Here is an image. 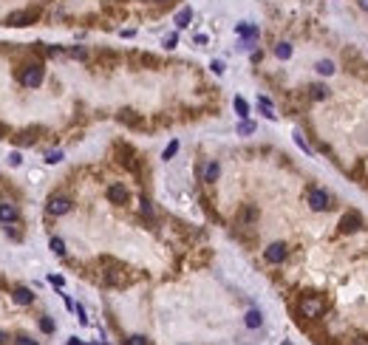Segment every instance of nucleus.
<instances>
[{
  "instance_id": "17",
  "label": "nucleus",
  "mask_w": 368,
  "mask_h": 345,
  "mask_svg": "<svg viewBox=\"0 0 368 345\" xmlns=\"http://www.w3.org/2000/svg\"><path fill=\"white\" fill-rule=\"evenodd\" d=\"M235 111H238V116H241V119H246V116H249V105H246V99H241V96H235Z\"/></svg>"
},
{
  "instance_id": "21",
  "label": "nucleus",
  "mask_w": 368,
  "mask_h": 345,
  "mask_svg": "<svg viewBox=\"0 0 368 345\" xmlns=\"http://www.w3.org/2000/svg\"><path fill=\"white\" fill-rule=\"evenodd\" d=\"M317 71H320L323 77H329V74H334V65L329 59H323V62H317Z\"/></svg>"
},
{
  "instance_id": "19",
  "label": "nucleus",
  "mask_w": 368,
  "mask_h": 345,
  "mask_svg": "<svg viewBox=\"0 0 368 345\" xmlns=\"http://www.w3.org/2000/svg\"><path fill=\"white\" fill-rule=\"evenodd\" d=\"M48 246H51V252L60 255V258L65 255V243H62V238H51V241H48Z\"/></svg>"
},
{
  "instance_id": "4",
  "label": "nucleus",
  "mask_w": 368,
  "mask_h": 345,
  "mask_svg": "<svg viewBox=\"0 0 368 345\" xmlns=\"http://www.w3.org/2000/svg\"><path fill=\"white\" fill-rule=\"evenodd\" d=\"M71 207H74V204H71L68 196H51L46 209L51 212V215H65V212H71Z\"/></svg>"
},
{
  "instance_id": "18",
  "label": "nucleus",
  "mask_w": 368,
  "mask_h": 345,
  "mask_svg": "<svg viewBox=\"0 0 368 345\" xmlns=\"http://www.w3.org/2000/svg\"><path fill=\"white\" fill-rule=\"evenodd\" d=\"M119 119H122L125 125H133V127L142 125V119H139V116H133V111H122V114H119Z\"/></svg>"
},
{
  "instance_id": "25",
  "label": "nucleus",
  "mask_w": 368,
  "mask_h": 345,
  "mask_svg": "<svg viewBox=\"0 0 368 345\" xmlns=\"http://www.w3.org/2000/svg\"><path fill=\"white\" fill-rule=\"evenodd\" d=\"M40 331L51 334V331H54V320H51V317H43V320H40Z\"/></svg>"
},
{
  "instance_id": "8",
  "label": "nucleus",
  "mask_w": 368,
  "mask_h": 345,
  "mask_svg": "<svg viewBox=\"0 0 368 345\" xmlns=\"http://www.w3.org/2000/svg\"><path fill=\"white\" fill-rule=\"evenodd\" d=\"M108 201H111V204H127V187L111 184L108 187Z\"/></svg>"
},
{
  "instance_id": "32",
  "label": "nucleus",
  "mask_w": 368,
  "mask_h": 345,
  "mask_svg": "<svg viewBox=\"0 0 368 345\" xmlns=\"http://www.w3.org/2000/svg\"><path fill=\"white\" fill-rule=\"evenodd\" d=\"M142 212H145V215H153V204H150L148 198H142Z\"/></svg>"
},
{
  "instance_id": "3",
  "label": "nucleus",
  "mask_w": 368,
  "mask_h": 345,
  "mask_svg": "<svg viewBox=\"0 0 368 345\" xmlns=\"http://www.w3.org/2000/svg\"><path fill=\"white\" fill-rule=\"evenodd\" d=\"M306 198H309V207L314 209V212H323V209H329V204H332L329 193H326V190H320V187H311Z\"/></svg>"
},
{
  "instance_id": "37",
  "label": "nucleus",
  "mask_w": 368,
  "mask_h": 345,
  "mask_svg": "<svg viewBox=\"0 0 368 345\" xmlns=\"http://www.w3.org/2000/svg\"><path fill=\"white\" fill-rule=\"evenodd\" d=\"M68 345H82V343L77 340V337H71V340H68Z\"/></svg>"
},
{
  "instance_id": "22",
  "label": "nucleus",
  "mask_w": 368,
  "mask_h": 345,
  "mask_svg": "<svg viewBox=\"0 0 368 345\" xmlns=\"http://www.w3.org/2000/svg\"><path fill=\"white\" fill-rule=\"evenodd\" d=\"M238 133H241V136H249V133H255V125H252V122H246V119H244L241 125H238Z\"/></svg>"
},
{
  "instance_id": "27",
  "label": "nucleus",
  "mask_w": 368,
  "mask_h": 345,
  "mask_svg": "<svg viewBox=\"0 0 368 345\" xmlns=\"http://www.w3.org/2000/svg\"><path fill=\"white\" fill-rule=\"evenodd\" d=\"M295 142H298V147L303 150V153H311V147L306 144V142H303V136H300V133H295Z\"/></svg>"
},
{
  "instance_id": "11",
  "label": "nucleus",
  "mask_w": 368,
  "mask_h": 345,
  "mask_svg": "<svg viewBox=\"0 0 368 345\" xmlns=\"http://www.w3.org/2000/svg\"><path fill=\"white\" fill-rule=\"evenodd\" d=\"M255 218H258V209H255L252 204H246V207H244L241 212H238V224H241V227H249V224H252Z\"/></svg>"
},
{
  "instance_id": "23",
  "label": "nucleus",
  "mask_w": 368,
  "mask_h": 345,
  "mask_svg": "<svg viewBox=\"0 0 368 345\" xmlns=\"http://www.w3.org/2000/svg\"><path fill=\"white\" fill-rule=\"evenodd\" d=\"M176 153H179V142H176V139H173L170 144H167V147H164V159H173V156H176Z\"/></svg>"
},
{
  "instance_id": "29",
  "label": "nucleus",
  "mask_w": 368,
  "mask_h": 345,
  "mask_svg": "<svg viewBox=\"0 0 368 345\" xmlns=\"http://www.w3.org/2000/svg\"><path fill=\"white\" fill-rule=\"evenodd\" d=\"M48 283H51V286H57V288H62V286H65V280H62L60 275H51V277H48Z\"/></svg>"
},
{
  "instance_id": "10",
  "label": "nucleus",
  "mask_w": 368,
  "mask_h": 345,
  "mask_svg": "<svg viewBox=\"0 0 368 345\" xmlns=\"http://www.w3.org/2000/svg\"><path fill=\"white\" fill-rule=\"evenodd\" d=\"M105 283H108V286H125L127 275L122 269H111V272H105Z\"/></svg>"
},
{
  "instance_id": "28",
  "label": "nucleus",
  "mask_w": 368,
  "mask_h": 345,
  "mask_svg": "<svg viewBox=\"0 0 368 345\" xmlns=\"http://www.w3.org/2000/svg\"><path fill=\"white\" fill-rule=\"evenodd\" d=\"M311 96H314V99H326V88L314 85V88H311Z\"/></svg>"
},
{
  "instance_id": "26",
  "label": "nucleus",
  "mask_w": 368,
  "mask_h": 345,
  "mask_svg": "<svg viewBox=\"0 0 368 345\" xmlns=\"http://www.w3.org/2000/svg\"><path fill=\"white\" fill-rule=\"evenodd\" d=\"M127 345H150L142 334H133V337H127Z\"/></svg>"
},
{
  "instance_id": "20",
  "label": "nucleus",
  "mask_w": 368,
  "mask_h": 345,
  "mask_svg": "<svg viewBox=\"0 0 368 345\" xmlns=\"http://www.w3.org/2000/svg\"><path fill=\"white\" fill-rule=\"evenodd\" d=\"M275 54H277L280 59H289V57H292V46H289V43H277V46H275Z\"/></svg>"
},
{
  "instance_id": "2",
  "label": "nucleus",
  "mask_w": 368,
  "mask_h": 345,
  "mask_svg": "<svg viewBox=\"0 0 368 345\" xmlns=\"http://www.w3.org/2000/svg\"><path fill=\"white\" fill-rule=\"evenodd\" d=\"M20 82H23L26 88H37V85L43 82V65H40V62L23 65V71H20Z\"/></svg>"
},
{
  "instance_id": "16",
  "label": "nucleus",
  "mask_w": 368,
  "mask_h": 345,
  "mask_svg": "<svg viewBox=\"0 0 368 345\" xmlns=\"http://www.w3.org/2000/svg\"><path fill=\"white\" fill-rule=\"evenodd\" d=\"M244 322H246V325H249V328H258V325H261V322H264V317H261V311H246V317H244Z\"/></svg>"
},
{
  "instance_id": "9",
  "label": "nucleus",
  "mask_w": 368,
  "mask_h": 345,
  "mask_svg": "<svg viewBox=\"0 0 368 345\" xmlns=\"http://www.w3.org/2000/svg\"><path fill=\"white\" fill-rule=\"evenodd\" d=\"M12 297H14V303H17V306H31V303H34V291H31V288H26V286H17Z\"/></svg>"
},
{
  "instance_id": "24",
  "label": "nucleus",
  "mask_w": 368,
  "mask_h": 345,
  "mask_svg": "<svg viewBox=\"0 0 368 345\" xmlns=\"http://www.w3.org/2000/svg\"><path fill=\"white\" fill-rule=\"evenodd\" d=\"M46 161H48V164H57V161H62V150H51V153H46Z\"/></svg>"
},
{
  "instance_id": "36",
  "label": "nucleus",
  "mask_w": 368,
  "mask_h": 345,
  "mask_svg": "<svg viewBox=\"0 0 368 345\" xmlns=\"http://www.w3.org/2000/svg\"><path fill=\"white\" fill-rule=\"evenodd\" d=\"M357 3H360V9H363V12H368V0H357Z\"/></svg>"
},
{
  "instance_id": "6",
  "label": "nucleus",
  "mask_w": 368,
  "mask_h": 345,
  "mask_svg": "<svg viewBox=\"0 0 368 345\" xmlns=\"http://www.w3.org/2000/svg\"><path fill=\"white\" fill-rule=\"evenodd\" d=\"M286 243H272V246H266V252H264V258L269 260V263H283L286 260Z\"/></svg>"
},
{
  "instance_id": "30",
  "label": "nucleus",
  "mask_w": 368,
  "mask_h": 345,
  "mask_svg": "<svg viewBox=\"0 0 368 345\" xmlns=\"http://www.w3.org/2000/svg\"><path fill=\"white\" fill-rule=\"evenodd\" d=\"M164 46H167V48H176V46H179V37H176V34H167V37H164Z\"/></svg>"
},
{
  "instance_id": "1",
  "label": "nucleus",
  "mask_w": 368,
  "mask_h": 345,
  "mask_svg": "<svg viewBox=\"0 0 368 345\" xmlns=\"http://www.w3.org/2000/svg\"><path fill=\"white\" fill-rule=\"evenodd\" d=\"M298 311L300 317H309V320H317L323 311H326V303L320 297H314V294H306V297L298 303Z\"/></svg>"
},
{
  "instance_id": "5",
  "label": "nucleus",
  "mask_w": 368,
  "mask_h": 345,
  "mask_svg": "<svg viewBox=\"0 0 368 345\" xmlns=\"http://www.w3.org/2000/svg\"><path fill=\"white\" fill-rule=\"evenodd\" d=\"M37 20V12H12L6 17V26H14V29H23V26H31Z\"/></svg>"
},
{
  "instance_id": "12",
  "label": "nucleus",
  "mask_w": 368,
  "mask_h": 345,
  "mask_svg": "<svg viewBox=\"0 0 368 345\" xmlns=\"http://www.w3.org/2000/svg\"><path fill=\"white\" fill-rule=\"evenodd\" d=\"M17 218V207L14 204H0V224H12Z\"/></svg>"
},
{
  "instance_id": "7",
  "label": "nucleus",
  "mask_w": 368,
  "mask_h": 345,
  "mask_svg": "<svg viewBox=\"0 0 368 345\" xmlns=\"http://www.w3.org/2000/svg\"><path fill=\"white\" fill-rule=\"evenodd\" d=\"M360 224H363V218L357 215V212H345L343 218H340V232H354V230H360Z\"/></svg>"
},
{
  "instance_id": "38",
  "label": "nucleus",
  "mask_w": 368,
  "mask_h": 345,
  "mask_svg": "<svg viewBox=\"0 0 368 345\" xmlns=\"http://www.w3.org/2000/svg\"><path fill=\"white\" fill-rule=\"evenodd\" d=\"M3 343H6V334L0 331V345H3Z\"/></svg>"
},
{
  "instance_id": "15",
  "label": "nucleus",
  "mask_w": 368,
  "mask_h": 345,
  "mask_svg": "<svg viewBox=\"0 0 368 345\" xmlns=\"http://www.w3.org/2000/svg\"><path fill=\"white\" fill-rule=\"evenodd\" d=\"M258 105H261V114L266 116V119H275V111H272V99H269V96H261V99H258Z\"/></svg>"
},
{
  "instance_id": "13",
  "label": "nucleus",
  "mask_w": 368,
  "mask_h": 345,
  "mask_svg": "<svg viewBox=\"0 0 368 345\" xmlns=\"http://www.w3.org/2000/svg\"><path fill=\"white\" fill-rule=\"evenodd\" d=\"M218 175H221L218 161H210L207 167H204V181H207V184H213V181H218Z\"/></svg>"
},
{
  "instance_id": "31",
  "label": "nucleus",
  "mask_w": 368,
  "mask_h": 345,
  "mask_svg": "<svg viewBox=\"0 0 368 345\" xmlns=\"http://www.w3.org/2000/svg\"><path fill=\"white\" fill-rule=\"evenodd\" d=\"M14 345H37V343L31 340V337H26V334H23V337H17V340H14Z\"/></svg>"
},
{
  "instance_id": "14",
  "label": "nucleus",
  "mask_w": 368,
  "mask_h": 345,
  "mask_svg": "<svg viewBox=\"0 0 368 345\" xmlns=\"http://www.w3.org/2000/svg\"><path fill=\"white\" fill-rule=\"evenodd\" d=\"M190 20H193V9H187V6H184L182 12L176 14V26H179V29H187V26H190Z\"/></svg>"
},
{
  "instance_id": "35",
  "label": "nucleus",
  "mask_w": 368,
  "mask_h": 345,
  "mask_svg": "<svg viewBox=\"0 0 368 345\" xmlns=\"http://www.w3.org/2000/svg\"><path fill=\"white\" fill-rule=\"evenodd\" d=\"M20 161H23V156H20V153H12V156H9V164H12V167H17Z\"/></svg>"
},
{
  "instance_id": "34",
  "label": "nucleus",
  "mask_w": 368,
  "mask_h": 345,
  "mask_svg": "<svg viewBox=\"0 0 368 345\" xmlns=\"http://www.w3.org/2000/svg\"><path fill=\"white\" fill-rule=\"evenodd\" d=\"M210 68H213V74H224V62H221V59H215Z\"/></svg>"
},
{
  "instance_id": "33",
  "label": "nucleus",
  "mask_w": 368,
  "mask_h": 345,
  "mask_svg": "<svg viewBox=\"0 0 368 345\" xmlns=\"http://www.w3.org/2000/svg\"><path fill=\"white\" fill-rule=\"evenodd\" d=\"M71 57H77V59H82V57H85V48H80V46H74V48H71Z\"/></svg>"
}]
</instances>
